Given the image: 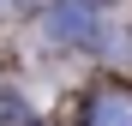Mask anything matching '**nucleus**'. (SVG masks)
<instances>
[{
    "mask_svg": "<svg viewBox=\"0 0 132 126\" xmlns=\"http://www.w3.org/2000/svg\"><path fill=\"white\" fill-rule=\"evenodd\" d=\"M6 6H12V0H0V12H6Z\"/></svg>",
    "mask_w": 132,
    "mask_h": 126,
    "instance_id": "3",
    "label": "nucleus"
},
{
    "mask_svg": "<svg viewBox=\"0 0 132 126\" xmlns=\"http://www.w3.org/2000/svg\"><path fill=\"white\" fill-rule=\"evenodd\" d=\"M84 126H132V90H126V84L96 90V96H90V114H84Z\"/></svg>",
    "mask_w": 132,
    "mask_h": 126,
    "instance_id": "2",
    "label": "nucleus"
},
{
    "mask_svg": "<svg viewBox=\"0 0 132 126\" xmlns=\"http://www.w3.org/2000/svg\"><path fill=\"white\" fill-rule=\"evenodd\" d=\"M42 30L54 42H66V48H90L102 36V12H96V0H54L42 12Z\"/></svg>",
    "mask_w": 132,
    "mask_h": 126,
    "instance_id": "1",
    "label": "nucleus"
}]
</instances>
